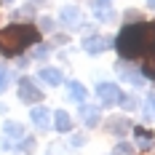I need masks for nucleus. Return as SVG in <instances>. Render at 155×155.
<instances>
[{
	"mask_svg": "<svg viewBox=\"0 0 155 155\" xmlns=\"http://www.w3.org/2000/svg\"><path fill=\"white\" fill-rule=\"evenodd\" d=\"M115 48L123 59H155V24L139 21V24H128L120 30Z\"/></svg>",
	"mask_w": 155,
	"mask_h": 155,
	"instance_id": "nucleus-1",
	"label": "nucleus"
},
{
	"mask_svg": "<svg viewBox=\"0 0 155 155\" xmlns=\"http://www.w3.org/2000/svg\"><path fill=\"white\" fill-rule=\"evenodd\" d=\"M40 40V32L32 24H11L0 30V54L3 56H19L24 48L35 46Z\"/></svg>",
	"mask_w": 155,
	"mask_h": 155,
	"instance_id": "nucleus-2",
	"label": "nucleus"
},
{
	"mask_svg": "<svg viewBox=\"0 0 155 155\" xmlns=\"http://www.w3.org/2000/svg\"><path fill=\"white\" fill-rule=\"evenodd\" d=\"M96 96H99V102H102L104 107H112V104H118V102H120L123 91H120V86H118V83L102 80V83L96 86Z\"/></svg>",
	"mask_w": 155,
	"mask_h": 155,
	"instance_id": "nucleus-3",
	"label": "nucleus"
},
{
	"mask_svg": "<svg viewBox=\"0 0 155 155\" xmlns=\"http://www.w3.org/2000/svg\"><path fill=\"white\" fill-rule=\"evenodd\" d=\"M19 99L27 102V104H38V102L43 99V91L38 88V83H35L32 78H21V80H19Z\"/></svg>",
	"mask_w": 155,
	"mask_h": 155,
	"instance_id": "nucleus-4",
	"label": "nucleus"
},
{
	"mask_svg": "<svg viewBox=\"0 0 155 155\" xmlns=\"http://www.w3.org/2000/svg\"><path fill=\"white\" fill-rule=\"evenodd\" d=\"M107 48H110V40H107V38H102V35H88V38L83 40V51H86V54H91V56L104 54Z\"/></svg>",
	"mask_w": 155,
	"mask_h": 155,
	"instance_id": "nucleus-5",
	"label": "nucleus"
},
{
	"mask_svg": "<svg viewBox=\"0 0 155 155\" xmlns=\"http://www.w3.org/2000/svg\"><path fill=\"white\" fill-rule=\"evenodd\" d=\"M3 134H5V147H11L14 142H19V139H24L27 137V131H24V126L21 123H16V120H8V123L3 126Z\"/></svg>",
	"mask_w": 155,
	"mask_h": 155,
	"instance_id": "nucleus-6",
	"label": "nucleus"
},
{
	"mask_svg": "<svg viewBox=\"0 0 155 155\" xmlns=\"http://www.w3.org/2000/svg\"><path fill=\"white\" fill-rule=\"evenodd\" d=\"M30 120L38 126L40 131H46L48 126H51V110H48V107H40V104H38V107H32V110H30Z\"/></svg>",
	"mask_w": 155,
	"mask_h": 155,
	"instance_id": "nucleus-7",
	"label": "nucleus"
},
{
	"mask_svg": "<svg viewBox=\"0 0 155 155\" xmlns=\"http://www.w3.org/2000/svg\"><path fill=\"white\" fill-rule=\"evenodd\" d=\"M38 75H40V80H43L46 86H62L64 83V75H62L59 67H43Z\"/></svg>",
	"mask_w": 155,
	"mask_h": 155,
	"instance_id": "nucleus-8",
	"label": "nucleus"
},
{
	"mask_svg": "<svg viewBox=\"0 0 155 155\" xmlns=\"http://www.w3.org/2000/svg\"><path fill=\"white\" fill-rule=\"evenodd\" d=\"M118 75L123 78V80H128V83H134V86H139L142 80H144L137 67H128L126 62H118Z\"/></svg>",
	"mask_w": 155,
	"mask_h": 155,
	"instance_id": "nucleus-9",
	"label": "nucleus"
},
{
	"mask_svg": "<svg viewBox=\"0 0 155 155\" xmlns=\"http://www.w3.org/2000/svg\"><path fill=\"white\" fill-rule=\"evenodd\" d=\"M67 96L72 99V102H86V96H88V91H86V86L80 83V80H67Z\"/></svg>",
	"mask_w": 155,
	"mask_h": 155,
	"instance_id": "nucleus-10",
	"label": "nucleus"
},
{
	"mask_svg": "<svg viewBox=\"0 0 155 155\" xmlns=\"http://www.w3.org/2000/svg\"><path fill=\"white\" fill-rule=\"evenodd\" d=\"M80 118H83V123L88 126V128H94V126L99 123L102 115H99V107H96V104H83V107H80Z\"/></svg>",
	"mask_w": 155,
	"mask_h": 155,
	"instance_id": "nucleus-11",
	"label": "nucleus"
},
{
	"mask_svg": "<svg viewBox=\"0 0 155 155\" xmlns=\"http://www.w3.org/2000/svg\"><path fill=\"white\" fill-rule=\"evenodd\" d=\"M59 19H62L67 27H72V30H75L78 24H80V11H78V5H64L62 14H59Z\"/></svg>",
	"mask_w": 155,
	"mask_h": 155,
	"instance_id": "nucleus-12",
	"label": "nucleus"
},
{
	"mask_svg": "<svg viewBox=\"0 0 155 155\" xmlns=\"http://www.w3.org/2000/svg\"><path fill=\"white\" fill-rule=\"evenodd\" d=\"M94 16H96L99 21H110V19L115 16V11H112L110 3H96V0H94Z\"/></svg>",
	"mask_w": 155,
	"mask_h": 155,
	"instance_id": "nucleus-13",
	"label": "nucleus"
},
{
	"mask_svg": "<svg viewBox=\"0 0 155 155\" xmlns=\"http://www.w3.org/2000/svg\"><path fill=\"white\" fill-rule=\"evenodd\" d=\"M54 123H56V131L67 134V131H70V126H72V118H70L64 110H56V112H54Z\"/></svg>",
	"mask_w": 155,
	"mask_h": 155,
	"instance_id": "nucleus-14",
	"label": "nucleus"
},
{
	"mask_svg": "<svg viewBox=\"0 0 155 155\" xmlns=\"http://www.w3.org/2000/svg\"><path fill=\"white\" fill-rule=\"evenodd\" d=\"M134 137L139 139V144L144 147V150H147V147L153 144V134H150L147 128H142V126H137V128H134Z\"/></svg>",
	"mask_w": 155,
	"mask_h": 155,
	"instance_id": "nucleus-15",
	"label": "nucleus"
},
{
	"mask_svg": "<svg viewBox=\"0 0 155 155\" xmlns=\"http://www.w3.org/2000/svg\"><path fill=\"white\" fill-rule=\"evenodd\" d=\"M142 112H144V118H147V120H155V96H153V94L144 99V107H142Z\"/></svg>",
	"mask_w": 155,
	"mask_h": 155,
	"instance_id": "nucleus-16",
	"label": "nucleus"
},
{
	"mask_svg": "<svg viewBox=\"0 0 155 155\" xmlns=\"http://www.w3.org/2000/svg\"><path fill=\"white\" fill-rule=\"evenodd\" d=\"M128 128H131L128 120H110V131H118V137H123Z\"/></svg>",
	"mask_w": 155,
	"mask_h": 155,
	"instance_id": "nucleus-17",
	"label": "nucleus"
},
{
	"mask_svg": "<svg viewBox=\"0 0 155 155\" xmlns=\"http://www.w3.org/2000/svg\"><path fill=\"white\" fill-rule=\"evenodd\" d=\"M118 104H123V110H126V112H134V110H137V99H134L131 94H123Z\"/></svg>",
	"mask_w": 155,
	"mask_h": 155,
	"instance_id": "nucleus-18",
	"label": "nucleus"
},
{
	"mask_svg": "<svg viewBox=\"0 0 155 155\" xmlns=\"http://www.w3.org/2000/svg\"><path fill=\"white\" fill-rule=\"evenodd\" d=\"M142 78H153L155 80V59H144V64H142Z\"/></svg>",
	"mask_w": 155,
	"mask_h": 155,
	"instance_id": "nucleus-19",
	"label": "nucleus"
},
{
	"mask_svg": "<svg viewBox=\"0 0 155 155\" xmlns=\"http://www.w3.org/2000/svg\"><path fill=\"white\" fill-rule=\"evenodd\" d=\"M110 155H131V144H128V142H120Z\"/></svg>",
	"mask_w": 155,
	"mask_h": 155,
	"instance_id": "nucleus-20",
	"label": "nucleus"
},
{
	"mask_svg": "<svg viewBox=\"0 0 155 155\" xmlns=\"http://www.w3.org/2000/svg\"><path fill=\"white\" fill-rule=\"evenodd\" d=\"M8 80H11V75H8V70L5 67H0V94L8 88Z\"/></svg>",
	"mask_w": 155,
	"mask_h": 155,
	"instance_id": "nucleus-21",
	"label": "nucleus"
},
{
	"mask_svg": "<svg viewBox=\"0 0 155 155\" xmlns=\"http://www.w3.org/2000/svg\"><path fill=\"white\" fill-rule=\"evenodd\" d=\"M32 147H35V139H30V137H27V139H21V144H19V150H27V153H30Z\"/></svg>",
	"mask_w": 155,
	"mask_h": 155,
	"instance_id": "nucleus-22",
	"label": "nucleus"
},
{
	"mask_svg": "<svg viewBox=\"0 0 155 155\" xmlns=\"http://www.w3.org/2000/svg\"><path fill=\"white\" fill-rule=\"evenodd\" d=\"M40 27H43V30H54V19H40Z\"/></svg>",
	"mask_w": 155,
	"mask_h": 155,
	"instance_id": "nucleus-23",
	"label": "nucleus"
},
{
	"mask_svg": "<svg viewBox=\"0 0 155 155\" xmlns=\"http://www.w3.org/2000/svg\"><path fill=\"white\" fill-rule=\"evenodd\" d=\"M35 56H38V59H43V56H48V48H46V46H40L38 51H35Z\"/></svg>",
	"mask_w": 155,
	"mask_h": 155,
	"instance_id": "nucleus-24",
	"label": "nucleus"
},
{
	"mask_svg": "<svg viewBox=\"0 0 155 155\" xmlns=\"http://www.w3.org/2000/svg\"><path fill=\"white\" fill-rule=\"evenodd\" d=\"M147 5H150V8H155V0H147Z\"/></svg>",
	"mask_w": 155,
	"mask_h": 155,
	"instance_id": "nucleus-25",
	"label": "nucleus"
},
{
	"mask_svg": "<svg viewBox=\"0 0 155 155\" xmlns=\"http://www.w3.org/2000/svg\"><path fill=\"white\" fill-rule=\"evenodd\" d=\"M30 3H48V0H30Z\"/></svg>",
	"mask_w": 155,
	"mask_h": 155,
	"instance_id": "nucleus-26",
	"label": "nucleus"
},
{
	"mask_svg": "<svg viewBox=\"0 0 155 155\" xmlns=\"http://www.w3.org/2000/svg\"><path fill=\"white\" fill-rule=\"evenodd\" d=\"M96 3H110V0H96Z\"/></svg>",
	"mask_w": 155,
	"mask_h": 155,
	"instance_id": "nucleus-27",
	"label": "nucleus"
},
{
	"mask_svg": "<svg viewBox=\"0 0 155 155\" xmlns=\"http://www.w3.org/2000/svg\"><path fill=\"white\" fill-rule=\"evenodd\" d=\"M3 3H14V0H3Z\"/></svg>",
	"mask_w": 155,
	"mask_h": 155,
	"instance_id": "nucleus-28",
	"label": "nucleus"
}]
</instances>
